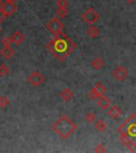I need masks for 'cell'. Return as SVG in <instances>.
Segmentation results:
<instances>
[{
    "label": "cell",
    "mask_w": 136,
    "mask_h": 153,
    "mask_svg": "<svg viewBox=\"0 0 136 153\" xmlns=\"http://www.w3.org/2000/svg\"><path fill=\"white\" fill-rule=\"evenodd\" d=\"M95 152H105V151H106V149L104 148V146H103L102 143H98V145H97V146H96V148H95Z\"/></svg>",
    "instance_id": "obj_24"
},
{
    "label": "cell",
    "mask_w": 136,
    "mask_h": 153,
    "mask_svg": "<svg viewBox=\"0 0 136 153\" xmlns=\"http://www.w3.org/2000/svg\"><path fill=\"white\" fill-rule=\"evenodd\" d=\"M69 4V1L68 0H57L56 5L57 7H67Z\"/></svg>",
    "instance_id": "obj_22"
},
{
    "label": "cell",
    "mask_w": 136,
    "mask_h": 153,
    "mask_svg": "<svg viewBox=\"0 0 136 153\" xmlns=\"http://www.w3.org/2000/svg\"><path fill=\"white\" fill-rule=\"evenodd\" d=\"M28 82L32 86H39L45 82V76L38 71H33L28 76Z\"/></svg>",
    "instance_id": "obj_6"
},
{
    "label": "cell",
    "mask_w": 136,
    "mask_h": 153,
    "mask_svg": "<svg viewBox=\"0 0 136 153\" xmlns=\"http://www.w3.org/2000/svg\"><path fill=\"white\" fill-rule=\"evenodd\" d=\"M60 96H61V98H62V100L70 101L72 98H74V93H72V91L70 88L65 87V88H63L62 91H61Z\"/></svg>",
    "instance_id": "obj_13"
},
{
    "label": "cell",
    "mask_w": 136,
    "mask_h": 153,
    "mask_svg": "<svg viewBox=\"0 0 136 153\" xmlns=\"http://www.w3.org/2000/svg\"><path fill=\"white\" fill-rule=\"evenodd\" d=\"M10 105V100L7 96H0V108H5Z\"/></svg>",
    "instance_id": "obj_20"
},
{
    "label": "cell",
    "mask_w": 136,
    "mask_h": 153,
    "mask_svg": "<svg viewBox=\"0 0 136 153\" xmlns=\"http://www.w3.org/2000/svg\"><path fill=\"white\" fill-rule=\"evenodd\" d=\"M105 93H106V88H105L104 84L101 83V82H98V83L91 88V91L88 93L87 97H88V99H91V100H98L101 96L104 95Z\"/></svg>",
    "instance_id": "obj_3"
},
{
    "label": "cell",
    "mask_w": 136,
    "mask_h": 153,
    "mask_svg": "<svg viewBox=\"0 0 136 153\" xmlns=\"http://www.w3.org/2000/svg\"><path fill=\"white\" fill-rule=\"evenodd\" d=\"M95 128L98 132H103L108 129V123L103 119H98L95 121Z\"/></svg>",
    "instance_id": "obj_15"
},
{
    "label": "cell",
    "mask_w": 136,
    "mask_h": 153,
    "mask_svg": "<svg viewBox=\"0 0 136 153\" xmlns=\"http://www.w3.org/2000/svg\"><path fill=\"white\" fill-rule=\"evenodd\" d=\"M126 133H127V135H129V136H131V137L136 136V122L128 126L127 132H126Z\"/></svg>",
    "instance_id": "obj_17"
},
{
    "label": "cell",
    "mask_w": 136,
    "mask_h": 153,
    "mask_svg": "<svg viewBox=\"0 0 136 153\" xmlns=\"http://www.w3.org/2000/svg\"><path fill=\"white\" fill-rule=\"evenodd\" d=\"M46 28L49 30L52 34H60L64 30V24L56 17H53L50 22L46 24Z\"/></svg>",
    "instance_id": "obj_2"
},
{
    "label": "cell",
    "mask_w": 136,
    "mask_h": 153,
    "mask_svg": "<svg viewBox=\"0 0 136 153\" xmlns=\"http://www.w3.org/2000/svg\"><path fill=\"white\" fill-rule=\"evenodd\" d=\"M56 15H57V17H60V18L66 17L67 15H68V10H67V7H57Z\"/></svg>",
    "instance_id": "obj_19"
},
{
    "label": "cell",
    "mask_w": 136,
    "mask_h": 153,
    "mask_svg": "<svg viewBox=\"0 0 136 153\" xmlns=\"http://www.w3.org/2000/svg\"><path fill=\"white\" fill-rule=\"evenodd\" d=\"M98 105L101 110H109L112 105V101L109 97H106L105 95H102L100 98L98 99Z\"/></svg>",
    "instance_id": "obj_9"
},
{
    "label": "cell",
    "mask_w": 136,
    "mask_h": 153,
    "mask_svg": "<svg viewBox=\"0 0 136 153\" xmlns=\"http://www.w3.org/2000/svg\"><path fill=\"white\" fill-rule=\"evenodd\" d=\"M91 66L95 70H101L104 67V61L102 59H100V57H96L91 62Z\"/></svg>",
    "instance_id": "obj_14"
},
{
    "label": "cell",
    "mask_w": 136,
    "mask_h": 153,
    "mask_svg": "<svg viewBox=\"0 0 136 153\" xmlns=\"http://www.w3.org/2000/svg\"><path fill=\"white\" fill-rule=\"evenodd\" d=\"M99 18H100L99 14L96 12L93 7H88V9L86 10L85 12L82 14V19H83L86 24H88V25L96 24V22L99 20Z\"/></svg>",
    "instance_id": "obj_4"
},
{
    "label": "cell",
    "mask_w": 136,
    "mask_h": 153,
    "mask_svg": "<svg viewBox=\"0 0 136 153\" xmlns=\"http://www.w3.org/2000/svg\"><path fill=\"white\" fill-rule=\"evenodd\" d=\"M2 4V0H0V5Z\"/></svg>",
    "instance_id": "obj_28"
},
{
    "label": "cell",
    "mask_w": 136,
    "mask_h": 153,
    "mask_svg": "<svg viewBox=\"0 0 136 153\" xmlns=\"http://www.w3.org/2000/svg\"><path fill=\"white\" fill-rule=\"evenodd\" d=\"M109 115L113 119H118L122 115V111L118 105H111V108H109Z\"/></svg>",
    "instance_id": "obj_11"
},
{
    "label": "cell",
    "mask_w": 136,
    "mask_h": 153,
    "mask_svg": "<svg viewBox=\"0 0 136 153\" xmlns=\"http://www.w3.org/2000/svg\"><path fill=\"white\" fill-rule=\"evenodd\" d=\"M78 129L76 122L66 115L61 116L53 124V131L63 139L68 138Z\"/></svg>",
    "instance_id": "obj_1"
},
{
    "label": "cell",
    "mask_w": 136,
    "mask_h": 153,
    "mask_svg": "<svg viewBox=\"0 0 136 153\" xmlns=\"http://www.w3.org/2000/svg\"><path fill=\"white\" fill-rule=\"evenodd\" d=\"M10 74V68L7 64L1 63L0 64V76H7Z\"/></svg>",
    "instance_id": "obj_18"
},
{
    "label": "cell",
    "mask_w": 136,
    "mask_h": 153,
    "mask_svg": "<svg viewBox=\"0 0 136 153\" xmlns=\"http://www.w3.org/2000/svg\"><path fill=\"white\" fill-rule=\"evenodd\" d=\"M12 38H11V36H7V37H3L2 41H1V44H2V46H11V44H12Z\"/></svg>",
    "instance_id": "obj_23"
},
{
    "label": "cell",
    "mask_w": 136,
    "mask_h": 153,
    "mask_svg": "<svg viewBox=\"0 0 136 153\" xmlns=\"http://www.w3.org/2000/svg\"><path fill=\"white\" fill-rule=\"evenodd\" d=\"M86 33H87V35H88L89 37L96 38V37H98V36H99V34H100V31H99V29L97 28V27L91 26L88 29H87Z\"/></svg>",
    "instance_id": "obj_16"
},
{
    "label": "cell",
    "mask_w": 136,
    "mask_h": 153,
    "mask_svg": "<svg viewBox=\"0 0 136 153\" xmlns=\"http://www.w3.org/2000/svg\"><path fill=\"white\" fill-rule=\"evenodd\" d=\"M0 31H1V28H0Z\"/></svg>",
    "instance_id": "obj_29"
},
{
    "label": "cell",
    "mask_w": 136,
    "mask_h": 153,
    "mask_svg": "<svg viewBox=\"0 0 136 153\" xmlns=\"http://www.w3.org/2000/svg\"><path fill=\"white\" fill-rule=\"evenodd\" d=\"M5 1H9V2H12V3H15L17 0H5Z\"/></svg>",
    "instance_id": "obj_27"
},
{
    "label": "cell",
    "mask_w": 136,
    "mask_h": 153,
    "mask_svg": "<svg viewBox=\"0 0 136 153\" xmlns=\"http://www.w3.org/2000/svg\"><path fill=\"white\" fill-rule=\"evenodd\" d=\"M120 134H121V137H120V139H121V141L123 143V146H126V148H127L128 150L132 151V152H135V151H136L135 143H134L133 141L129 138V137H127V133H122V132H121Z\"/></svg>",
    "instance_id": "obj_8"
},
{
    "label": "cell",
    "mask_w": 136,
    "mask_h": 153,
    "mask_svg": "<svg viewBox=\"0 0 136 153\" xmlns=\"http://www.w3.org/2000/svg\"><path fill=\"white\" fill-rule=\"evenodd\" d=\"M5 17H7V16H5V15L3 14V12L1 11V9H0V24H1V22H2L3 20H4Z\"/></svg>",
    "instance_id": "obj_25"
},
{
    "label": "cell",
    "mask_w": 136,
    "mask_h": 153,
    "mask_svg": "<svg viewBox=\"0 0 136 153\" xmlns=\"http://www.w3.org/2000/svg\"><path fill=\"white\" fill-rule=\"evenodd\" d=\"M85 120L88 122V123H94V122L97 120L96 119V114L93 112H88L85 115Z\"/></svg>",
    "instance_id": "obj_21"
},
{
    "label": "cell",
    "mask_w": 136,
    "mask_h": 153,
    "mask_svg": "<svg viewBox=\"0 0 136 153\" xmlns=\"http://www.w3.org/2000/svg\"><path fill=\"white\" fill-rule=\"evenodd\" d=\"M0 7H1L0 9H1V11H2L5 16H11V15H13L17 11V5L15 3L9 2V1H5Z\"/></svg>",
    "instance_id": "obj_7"
},
{
    "label": "cell",
    "mask_w": 136,
    "mask_h": 153,
    "mask_svg": "<svg viewBox=\"0 0 136 153\" xmlns=\"http://www.w3.org/2000/svg\"><path fill=\"white\" fill-rule=\"evenodd\" d=\"M0 55H1L3 59H11V57L14 55V50L11 48V46H3V47L0 49Z\"/></svg>",
    "instance_id": "obj_12"
},
{
    "label": "cell",
    "mask_w": 136,
    "mask_h": 153,
    "mask_svg": "<svg viewBox=\"0 0 136 153\" xmlns=\"http://www.w3.org/2000/svg\"><path fill=\"white\" fill-rule=\"evenodd\" d=\"M128 3H133V2H135V0H126Z\"/></svg>",
    "instance_id": "obj_26"
},
{
    "label": "cell",
    "mask_w": 136,
    "mask_h": 153,
    "mask_svg": "<svg viewBox=\"0 0 136 153\" xmlns=\"http://www.w3.org/2000/svg\"><path fill=\"white\" fill-rule=\"evenodd\" d=\"M128 69L126 67L123 66H117L115 67L114 69L112 71V76L116 81H119V82H122L128 78Z\"/></svg>",
    "instance_id": "obj_5"
},
{
    "label": "cell",
    "mask_w": 136,
    "mask_h": 153,
    "mask_svg": "<svg viewBox=\"0 0 136 153\" xmlns=\"http://www.w3.org/2000/svg\"><path fill=\"white\" fill-rule=\"evenodd\" d=\"M11 38H12L13 44H15V45H20V44H22L26 41V36L20 31H15L14 33L11 35Z\"/></svg>",
    "instance_id": "obj_10"
}]
</instances>
